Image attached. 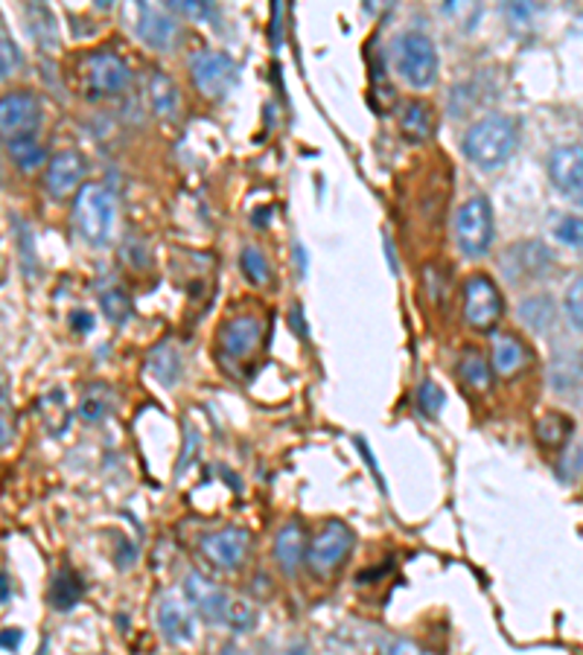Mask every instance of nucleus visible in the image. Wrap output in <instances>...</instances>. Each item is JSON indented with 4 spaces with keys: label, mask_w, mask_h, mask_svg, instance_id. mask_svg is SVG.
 I'll return each instance as SVG.
<instances>
[{
    "label": "nucleus",
    "mask_w": 583,
    "mask_h": 655,
    "mask_svg": "<svg viewBox=\"0 0 583 655\" xmlns=\"http://www.w3.org/2000/svg\"><path fill=\"white\" fill-rule=\"evenodd\" d=\"M516 123L502 114H491V117L479 120L467 128L464 135V155L470 163L479 169H500L516 149Z\"/></svg>",
    "instance_id": "1"
},
{
    "label": "nucleus",
    "mask_w": 583,
    "mask_h": 655,
    "mask_svg": "<svg viewBox=\"0 0 583 655\" xmlns=\"http://www.w3.org/2000/svg\"><path fill=\"white\" fill-rule=\"evenodd\" d=\"M114 218H117V204L109 187L82 184L74 199V225L85 242L97 248L109 245L114 234Z\"/></svg>",
    "instance_id": "2"
},
{
    "label": "nucleus",
    "mask_w": 583,
    "mask_h": 655,
    "mask_svg": "<svg viewBox=\"0 0 583 655\" xmlns=\"http://www.w3.org/2000/svg\"><path fill=\"white\" fill-rule=\"evenodd\" d=\"M128 82V68L126 61L114 56V53L97 50L88 53L77 68V84L79 93L85 100H105V97H114L126 88Z\"/></svg>",
    "instance_id": "3"
},
{
    "label": "nucleus",
    "mask_w": 583,
    "mask_h": 655,
    "mask_svg": "<svg viewBox=\"0 0 583 655\" xmlns=\"http://www.w3.org/2000/svg\"><path fill=\"white\" fill-rule=\"evenodd\" d=\"M394 65L408 84L426 88L438 76V47L421 30H408L394 42Z\"/></svg>",
    "instance_id": "4"
},
{
    "label": "nucleus",
    "mask_w": 583,
    "mask_h": 655,
    "mask_svg": "<svg viewBox=\"0 0 583 655\" xmlns=\"http://www.w3.org/2000/svg\"><path fill=\"white\" fill-rule=\"evenodd\" d=\"M458 248L467 257H484L493 242V207L484 195L467 199L456 213Z\"/></svg>",
    "instance_id": "5"
},
{
    "label": "nucleus",
    "mask_w": 583,
    "mask_h": 655,
    "mask_svg": "<svg viewBox=\"0 0 583 655\" xmlns=\"http://www.w3.org/2000/svg\"><path fill=\"white\" fill-rule=\"evenodd\" d=\"M505 315V301L500 289L493 286L491 278L473 274L464 283V318L467 324L479 332H491Z\"/></svg>",
    "instance_id": "6"
},
{
    "label": "nucleus",
    "mask_w": 583,
    "mask_h": 655,
    "mask_svg": "<svg viewBox=\"0 0 583 655\" xmlns=\"http://www.w3.org/2000/svg\"><path fill=\"white\" fill-rule=\"evenodd\" d=\"M354 542H356L354 530L347 528L345 521L330 519L322 530H318V533H315L313 545H310V554H306L310 568H313L315 574H333L338 565L345 563L347 556H350Z\"/></svg>",
    "instance_id": "7"
},
{
    "label": "nucleus",
    "mask_w": 583,
    "mask_h": 655,
    "mask_svg": "<svg viewBox=\"0 0 583 655\" xmlns=\"http://www.w3.org/2000/svg\"><path fill=\"white\" fill-rule=\"evenodd\" d=\"M190 76H193V84L204 97L220 100V97L228 93L231 84L237 82V65H234L228 53L202 50L190 59Z\"/></svg>",
    "instance_id": "8"
},
{
    "label": "nucleus",
    "mask_w": 583,
    "mask_h": 655,
    "mask_svg": "<svg viewBox=\"0 0 583 655\" xmlns=\"http://www.w3.org/2000/svg\"><path fill=\"white\" fill-rule=\"evenodd\" d=\"M199 551L222 572H237L248 554V533L243 528H222L199 539Z\"/></svg>",
    "instance_id": "9"
},
{
    "label": "nucleus",
    "mask_w": 583,
    "mask_h": 655,
    "mask_svg": "<svg viewBox=\"0 0 583 655\" xmlns=\"http://www.w3.org/2000/svg\"><path fill=\"white\" fill-rule=\"evenodd\" d=\"M42 123V105L33 93H7L0 100V126L3 137H35V128Z\"/></svg>",
    "instance_id": "10"
},
{
    "label": "nucleus",
    "mask_w": 583,
    "mask_h": 655,
    "mask_svg": "<svg viewBox=\"0 0 583 655\" xmlns=\"http://www.w3.org/2000/svg\"><path fill=\"white\" fill-rule=\"evenodd\" d=\"M549 176L560 193L583 207V146H560L551 151Z\"/></svg>",
    "instance_id": "11"
},
{
    "label": "nucleus",
    "mask_w": 583,
    "mask_h": 655,
    "mask_svg": "<svg viewBox=\"0 0 583 655\" xmlns=\"http://www.w3.org/2000/svg\"><path fill=\"white\" fill-rule=\"evenodd\" d=\"M551 262H554V257H551V251L546 245L519 242L505 253L502 271H505L514 283H523V280L528 278H542V274L551 269Z\"/></svg>",
    "instance_id": "12"
},
{
    "label": "nucleus",
    "mask_w": 583,
    "mask_h": 655,
    "mask_svg": "<svg viewBox=\"0 0 583 655\" xmlns=\"http://www.w3.org/2000/svg\"><path fill=\"white\" fill-rule=\"evenodd\" d=\"M184 595L187 600L195 606V612L202 614L204 621H225L231 600L225 597V591L211 580V577H204V574L199 572H190L184 577Z\"/></svg>",
    "instance_id": "13"
},
{
    "label": "nucleus",
    "mask_w": 583,
    "mask_h": 655,
    "mask_svg": "<svg viewBox=\"0 0 583 655\" xmlns=\"http://www.w3.org/2000/svg\"><path fill=\"white\" fill-rule=\"evenodd\" d=\"M85 172H88V163H85V158L79 151H59V155L47 163L44 184H47L53 199H65V195H70L74 190L79 193Z\"/></svg>",
    "instance_id": "14"
},
{
    "label": "nucleus",
    "mask_w": 583,
    "mask_h": 655,
    "mask_svg": "<svg viewBox=\"0 0 583 655\" xmlns=\"http://www.w3.org/2000/svg\"><path fill=\"white\" fill-rule=\"evenodd\" d=\"M262 338V324L254 315H237L222 327L220 347L228 359H246L257 350Z\"/></svg>",
    "instance_id": "15"
},
{
    "label": "nucleus",
    "mask_w": 583,
    "mask_h": 655,
    "mask_svg": "<svg viewBox=\"0 0 583 655\" xmlns=\"http://www.w3.org/2000/svg\"><path fill=\"white\" fill-rule=\"evenodd\" d=\"M137 33L155 50H167L178 38V24L169 18L167 9L137 3Z\"/></svg>",
    "instance_id": "16"
},
{
    "label": "nucleus",
    "mask_w": 583,
    "mask_h": 655,
    "mask_svg": "<svg viewBox=\"0 0 583 655\" xmlns=\"http://www.w3.org/2000/svg\"><path fill=\"white\" fill-rule=\"evenodd\" d=\"M306 551V530L301 521H287L274 539V556H278L280 568L287 574H295L298 565L304 563Z\"/></svg>",
    "instance_id": "17"
},
{
    "label": "nucleus",
    "mask_w": 583,
    "mask_h": 655,
    "mask_svg": "<svg viewBox=\"0 0 583 655\" xmlns=\"http://www.w3.org/2000/svg\"><path fill=\"white\" fill-rule=\"evenodd\" d=\"M158 623H161L164 639L172 641V644L193 641V614L176 597H164L161 609H158Z\"/></svg>",
    "instance_id": "18"
},
{
    "label": "nucleus",
    "mask_w": 583,
    "mask_h": 655,
    "mask_svg": "<svg viewBox=\"0 0 583 655\" xmlns=\"http://www.w3.org/2000/svg\"><path fill=\"white\" fill-rule=\"evenodd\" d=\"M528 347L514 336H496L493 338V353H491V364L493 370L500 373V376H516L519 370L528 364Z\"/></svg>",
    "instance_id": "19"
},
{
    "label": "nucleus",
    "mask_w": 583,
    "mask_h": 655,
    "mask_svg": "<svg viewBox=\"0 0 583 655\" xmlns=\"http://www.w3.org/2000/svg\"><path fill=\"white\" fill-rule=\"evenodd\" d=\"M146 88H149V102H153V111L161 120H176L178 117V88L176 82L169 79L161 70H153L149 79H146Z\"/></svg>",
    "instance_id": "20"
},
{
    "label": "nucleus",
    "mask_w": 583,
    "mask_h": 655,
    "mask_svg": "<svg viewBox=\"0 0 583 655\" xmlns=\"http://www.w3.org/2000/svg\"><path fill=\"white\" fill-rule=\"evenodd\" d=\"M400 128H403V135H406L408 140L423 144V140H429L431 132H435V114H431L429 105H423V102H408L406 109H403V117H400Z\"/></svg>",
    "instance_id": "21"
},
{
    "label": "nucleus",
    "mask_w": 583,
    "mask_h": 655,
    "mask_svg": "<svg viewBox=\"0 0 583 655\" xmlns=\"http://www.w3.org/2000/svg\"><path fill=\"white\" fill-rule=\"evenodd\" d=\"M458 373L464 379L467 385L475 391H487L493 385V364L484 359L479 350H464L458 359Z\"/></svg>",
    "instance_id": "22"
},
{
    "label": "nucleus",
    "mask_w": 583,
    "mask_h": 655,
    "mask_svg": "<svg viewBox=\"0 0 583 655\" xmlns=\"http://www.w3.org/2000/svg\"><path fill=\"white\" fill-rule=\"evenodd\" d=\"M7 151L21 172H33L44 163V146L35 137H12L7 140Z\"/></svg>",
    "instance_id": "23"
},
{
    "label": "nucleus",
    "mask_w": 583,
    "mask_h": 655,
    "mask_svg": "<svg viewBox=\"0 0 583 655\" xmlns=\"http://www.w3.org/2000/svg\"><path fill=\"white\" fill-rule=\"evenodd\" d=\"M82 591H85L82 580H79L77 574L70 572V568H65V572L56 577V583H53V603H56L59 612H70V609L79 603Z\"/></svg>",
    "instance_id": "24"
},
{
    "label": "nucleus",
    "mask_w": 583,
    "mask_h": 655,
    "mask_svg": "<svg viewBox=\"0 0 583 655\" xmlns=\"http://www.w3.org/2000/svg\"><path fill=\"white\" fill-rule=\"evenodd\" d=\"M149 368H153L155 379L164 382V385H176L178 379H181V359L172 347H158L153 355H149Z\"/></svg>",
    "instance_id": "25"
},
{
    "label": "nucleus",
    "mask_w": 583,
    "mask_h": 655,
    "mask_svg": "<svg viewBox=\"0 0 583 655\" xmlns=\"http://www.w3.org/2000/svg\"><path fill=\"white\" fill-rule=\"evenodd\" d=\"M519 318L534 329H546L554 320V303L546 294H537V297H528L523 301V309H519Z\"/></svg>",
    "instance_id": "26"
},
{
    "label": "nucleus",
    "mask_w": 583,
    "mask_h": 655,
    "mask_svg": "<svg viewBox=\"0 0 583 655\" xmlns=\"http://www.w3.org/2000/svg\"><path fill=\"white\" fill-rule=\"evenodd\" d=\"M569 431H572V422L560 414H546L540 422H537V440L542 445H563L567 443Z\"/></svg>",
    "instance_id": "27"
},
{
    "label": "nucleus",
    "mask_w": 583,
    "mask_h": 655,
    "mask_svg": "<svg viewBox=\"0 0 583 655\" xmlns=\"http://www.w3.org/2000/svg\"><path fill=\"white\" fill-rule=\"evenodd\" d=\"M239 266H243V274L251 280L254 286H266V283H269V278H271L269 260L262 257L260 248H246V251H243V260H239Z\"/></svg>",
    "instance_id": "28"
},
{
    "label": "nucleus",
    "mask_w": 583,
    "mask_h": 655,
    "mask_svg": "<svg viewBox=\"0 0 583 655\" xmlns=\"http://www.w3.org/2000/svg\"><path fill=\"white\" fill-rule=\"evenodd\" d=\"M109 414H111L109 396L97 394V391L82 396V403H79V417H82L85 422H100L102 417H109Z\"/></svg>",
    "instance_id": "29"
},
{
    "label": "nucleus",
    "mask_w": 583,
    "mask_h": 655,
    "mask_svg": "<svg viewBox=\"0 0 583 655\" xmlns=\"http://www.w3.org/2000/svg\"><path fill=\"white\" fill-rule=\"evenodd\" d=\"M554 236H558V242L572 245V248H583V218L563 216L558 225H554Z\"/></svg>",
    "instance_id": "30"
},
{
    "label": "nucleus",
    "mask_w": 583,
    "mask_h": 655,
    "mask_svg": "<svg viewBox=\"0 0 583 655\" xmlns=\"http://www.w3.org/2000/svg\"><path fill=\"white\" fill-rule=\"evenodd\" d=\"M444 391H440L435 382H423L421 391H417V405H421V411L426 414V417H438L440 408H444Z\"/></svg>",
    "instance_id": "31"
},
{
    "label": "nucleus",
    "mask_w": 583,
    "mask_h": 655,
    "mask_svg": "<svg viewBox=\"0 0 583 655\" xmlns=\"http://www.w3.org/2000/svg\"><path fill=\"white\" fill-rule=\"evenodd\" d=\"M102 309H105L111 320H126L128 312H132V303H128L126 294L114 289V292L102 294Z\"/></svg>",
    "instance_id": "32"
},
{
    "label": "nucleus",
    "mask_w": 583,
    "mask_h": 655,
    "mask_svg": "<svg viewBox=\"0 0 583 655\" xmlns=\"http://www.w3.org/2000/svg\"><path fill=\"white\" fill-rule=\"evenodd\" d=\"M567 315L578 329H583V278H578L567 292Z\"/></svg>",
    "instance_id": "33"
},
{
    "label": "nucleus",
    "mask_w": 583,
    "mask_h": 655,
    "mask_svg": "<svg viewBox=\"0 0 583 655\" xmlns=\"http://www.w3.org/2000/svg\"><path fill=\"white\" fill-rule=\"evenodd\" d=\"M225 623H228L231 630L237 632H246L254 626V609L248 603H231L228 606V614H225Z\"/></svg>",
    "instance_id": "34"
},
{
    "label": "nucleus",
    "mask_w": 583,
    "mask_h": 655,
    "mask_svg": "<svg viewBox=\"0 0 583 655\" xmlns=\"http://www.w3.org/2000/svg\"><path fill=\"white\" fill-rule=\"evenodd\" d=\"M0 70H3V79H7V76H12V70L18 68V65H21V53H18V47L15 44H12V38H9V33H3L0 35Z\"/></svg>",
    "instance_id": "35"
},
{
    "label": "nucleus",
    "mask_w": 583,
    "mask_h": 655,
    "mask_svg": "<svg viewBox=\"0 0 583 655\" xmlns=\"http://www.w3.org/2000/svg\"><path fill=\"white\" fill-rule=\"evenodd\" d=\"M172 9L195 18V21H204V18L213 15V3H195V0H178V3H172Z\"/></svg>",
    "instance_id": "36"
},
{
    "label": "nucleus",
    "mask_w": 583,
    "mask_h": 655,
    "mask_svg": "<svg viewBox=\"0 0 583 655\" xmlns=\"http://www.w3.org/2000/svg\"><path fill=\"white\" fill-rule=\"evenodd\" d=\"M385 655H435L431 650L421 647L417 641H408V639H400L394 641L389 650H385Z\"/></svg>",
    "instance_id": "37"
},
{
    "label": "nucleus",
    "mask_w": 583,
    "mask_h": 655,
    "mask_svg": "<svg viewBox=\"0 0 583 655\" xmlns=\"http://www.w3.org/2000/svg\"><path fill=\"white\" fill-rule=\"evenodd\" d=\"M70 327L77 329V332H91L93 329L91 312H74V315H70Z\"/></svg>",
    "instance_id": "38"
},
{
    "label": "nucleus",
    "mask_w": 583,
    "mask_h": 655,
    "mask_svg": "<svg viewBox=\"0 0 583 655\" xmlns=\"http://www.w3.org/2000/svg\"><path fill=\"white\" fill-rule=\"evenodd\" d=\"M289 324L295 327V332L301 338H306V324H304V309H301V303H295L292 306V312H289Z\"/></svg>",
    "instance_id": "39"
},
{
    "label": "nucleus",
    "mask_w": 583,
    "mask_h": 655,
    "mask_svg": "<svg viewBox=\"0 0 583 655\" xmlns=\"http://www.w3.org/2000/svg\"><path fill=\"white\" fill-rule=\"evenodd\" d=\"M21 647V630H3V650L15 653Z\"/></svg>",
    "instance_id": "40"
},
{
    "label": "nucleus",
    "mask_w": 583,
    "mask_h": 655,
    "mask_svg": "<svg viewBox=\"0 0 583 655\" xmlns=\"http://www.w3.org/2000/svg\"><path fill=\"white\" fill-rule=\"evenodd\" d=\"M280 12H283V7L274 3L271 7V15H274V21H271V38H274V47H280Z\"/></svg>",
    "instance_id": "41"
},
{
    "label": "nucleus",
    "mask_w": 583,
    "mask_h": 655,
    "mask_svg": "<svg viewBox=\"0 0 583 655\" xmlns=\"http://www.w3.org/2000/svg\"><path fill=\"white\" fill-rule=\"evenodd\" d=\"M3 603H9V574H3Z\"/></svg>",
    "instance_id": "42"
}]
</instances>
